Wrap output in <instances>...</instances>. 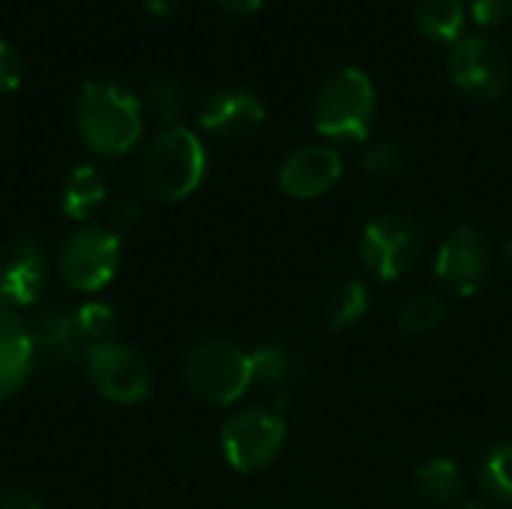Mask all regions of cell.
<instances>
[{
	"instance_id": "obj_28",
	"label": "cell",
	"mask_w": 512,
	"mask_h": 509,
	"mask_svg": "<svg viewBox=\"0 0 512 509\" xmlns=\"http://www.w3.org/2000/svg\"><path fill=\"white\" fill-rule=\"evenodd\" d=\"M21 75H24V66H21L18 51L0 39V93H12L21 84Z\"/></svg>"
},
{
	"instance_id": "obj_16",
	"label": "cell",
	"mask_w": 512,
	"mask_h": 509,
	"mask_svg": "<svg viewBox=\"0 0 512 509\" xmlns=\"http://www.w3.org/2000/svg\"><path fill=\"white\" fill-rule=\"evenodd\" d=\"M105 198H108V186H105V177L99 174V168L75 165L63 180L60 210H63V216L84 222L105 204Z\"/></svg>"
},
{
	"instance_id": "obj_20",
	"label": "cell",
	"mask_w": 512,
	"mask_h": 509,
	"mask_svg": "<svg viewBox=\"0 0 512 509\" xmlns=\"http://www.w3.org/2000/svg\"><path fill=\"white\" fill-rule=\"evenodd\" d=\"M369 312V291L363 282L348 279L336 285L324 300V321L330 330H345Z\"/></svg>"
},
{
	"instance_id": "obj_31",
	"label": "cell",
	"mask_w": 512,
	"mask_h": 509,
	"mask_svg": "<svg viewBox=\"0 0 512 509\" xmlns=\"http://www.w3.org/2000/svg\"><path fill=\"white\" fill-rule=\"evenodd\" d=\"M144 3V9L150 12V15H156V18H168L174 9H177V3L180 0H141Z\"/></svg>"
},
{
	"instance_id": "obj_25",
	"label": "cell",
	"mask_w": 512,
	"mask_h": 509,
	"mask_svg": "<svg viewBox=\"0 0 512 509\" xmlns=\"http://www.w3.org/2000/svg\"><path fill=\"white\" fill-rule=\"evenodd\" d=\"M405 165H408L405 150L399 144H390V141H378L363 153V171L369 177L390 180V177H399L405 171Z\"/></svg>"
},
{
	"instance_id": "obj_30",
	"label": "cell",
	"mask_w": 512,
	"mask_h": 509,
	"mask_svg": "<svg viewBox=\"0 0 512 509\" xmlns=\"http://www.w3.org/2000/svg\"><path fill=\"white\" fill-rule=\"evenodd\" d=\"M213 3L228 12H237V15H252L264 6V0H213Z\"/></svg>"
},
{
	"instance_id": "obj_19",
	"label": "cell",
	"mask_w": 512,
	"mask_h": 509,
	"mask_svg": "<svg viewBox=\"0 0 512 509\" xmlns=\"http://www.w3.org/2000/svg\"><path fill=\"white\" fill-rule=\"evenodd\" d=\"M414 486L432 504H453L462 495V471L453 459L438 456V459H429L417 468Z\"/></svg>"
},
{
	"instance_id": "obj_1",
	"label": "cell",
	"mask_w": 512,
	"mask_h": 509,
	"mask_svg": "<svg viewBox=\"0 0 512 509\" xmlns=\"http://www.w3.org/2000/svg\"><path fill=\"white\" fill-rule=\"evenodd\" d=\"M75 129L96 156H126L144 132L141 99L117 81H87L75 102Z\"/></svg>"
},
{
	"instance_id": "obj_9",
	"label": "cell",
	"mask_w": 512,
	"mask_h": 509,
	"mask_svg": "<svg viewBox=\"0 0 512 509\" xmlns=\"http://www.w3.org/2000/svg\"><path fill=\"white\" fill-rule=\"evenodd\" d=\"M510 57L507 51L489 39V36H462L453 42L450 51V75L453 84L477 99V102H495L510 87Z\"/></svg>"
},
{
	"instance_id": "obj_13",
	"label": "cell",
	"mask_w": 512,
	"mask_h": 509,
	"mask_svg": "<svg viewBox=\"0 0 512 509\" xmlns=\"http://www.w3.org/2000/svg\"><path fill=\"white\" fill-rule=\"evenodd\" d=\"M264 105L255 93L240 87H222L201 105V129L219 141H243L264 126Z\"/></svg>"
},
{
	"instance_id": "obj_24",
	"label": "cell",
	"mask_w": 512,
	"mask_h": 509,
	"mask_svg": "<svg viewBox=\"0 0 512 509\" xmlns=\"http://www.w3.org/2000/svg\"><path fill=\"white\" fill-rule=\"evenodd\" d=\"M75 321H78V330H81L87 348H90V345H99V342H108L111 333H114V327H117L114 309H111L108 303H102V300L81 303V306L75 309Z\"/></svg>"
},
{
	"instance_id": "obj_3",
	"label": "cell",
	"mask_w": 512,
	"mask_h": 509,
	"mask_svg": "<svg viewBox=\"0 0 512 509\" xmlns=\"http://www.w3.org/2000/svg\"><path fill=\"white\" fill-rule=\"evenodd\" d=\"M315 129L330 141H366L375 120V84L357 69L345 66L327 75L312 102Z\"/></svg>"
},
{
	"instance_id": "obj_4",
	"label": "cell",
	"mask_w": 512,
	"mask_h": 509,
	"mask_svg": "<svg viewBox=\"0 0 512 509\" xmlns=\"http://www.w3.org/2000/svg\"><path fill=\"white\" fill-rule=\"evenodd\" d=\"M189 390L216 408H228L246 396L252 387V369H249V351L237 348L225 339H207L198 342L183 366Z\"/></svg>"
},
{
	"instance_id": "obj_6",
	"label": "cell",
	"mask_w": 512,
	"mask_h": 509,
	"mask_svg": "<svg viewBox=\"0 0 512 509\" xmlns=\"http://www.w3.org/2000/svg\"><path fill=\"white\" fill-rule=\"evenodd\" d=\"M81 366L93 390L114 405H138L153 390L150 363L117 339L90 345L81 357Z\"/></svg>"
},
{
	"instance_id": "obj_8",
	"label": "cell",
	"mask_w": 512,
	"mask_h": 509,
	"mask_svg": "<svg viewBox=\"0 0 512 509\" xmlns=\"http://www.w3.org/2000/svg\"><path fill=\"white\" fill-rule=\"evenodd\" d=\"M63 282L78 294L102 291L120 267V237L108 225H81L72 231L57 258Z\"/></svg>"
},
{
	"instance_id": "obj_22",
	"label": "cell",
	"mask_w": 512,
	"mask_h": 509,
	"mask_svg": "<svg viewBox=\"0 0 512 509\" xmlns=\"http://www.w3.org/2000/svg\"><path fill=\"white\" fill-rule=\"evenodd\" d=\"M183 105H186V96H183V87L180 81L168 78V75H159L147 84L144 90V102L141 108L150 111V117L156 123H162V129L168 126H177L180 114H183Z\"/></svg>"
},
{
	"instance_id": "obj_23",
	"label": "cell",
	"mask_w": 512,
	"mask_h": 509,
	"mask_svg": "<svg viewBox=\"0 0 512 509\" xmlns=\"http://www.w3.org/2000/svg\"><path fill=\"white\" fill-rule=\"evenodd\" d=\"M480 480L495 501L512 504V441H504L486 453L480 465Z\"/></svg>"
},
{
	"instance_id": "obj_12",
	"label": "cell",
	"mask_w": 512,
	"mask_h": 509,
	"mask_svg": "<svg viewBox=\"0 0 512 509\" xmlns=\"http://www.w3.org/2000/svg\"><path fill=\"white\" fill-rule=\"evenodd\" d=\"M24 327L36 360H45L54 369L78 363L87 351V342L75 321V309L69 312L57 303L33 306L30 315L24 318Z\"/></svg>"
},
{
	"instance_id": "obj_17",
	"label": "cell",
	"mask_w": 512,
	"mask_h": 509,
	"mask_svg": "<svg viewBox=\"0 0 512 509\" xmlns=\"http://www.w3.org/2000/svg\"><path fill=\"white\" fill-rule=\"evenodd\" d=\"M249 369H252V384L267 390H282L303 375V360L294 348L267 342L249 351Z\"/></svg>"
},
{
	"instance_id": "obj_32",
	"label": "cell",
	"mask_w": 512,
	"mask_h": 509,
	"mask_svg": "<svg viewBox=\"0 0 512 509\" xmlns=\"http://www.w3.org/2000/svg\"><path fill=\"white\" fill-rule=\"evenodd\" d=\"M504 255H507V261H510V264H512V240H510V243H507V246H504Z\"/></svg>"
},
{
	"instance_id": "obj_26",
	"label": "cell",
	"mask_w": 512,
	"mask_h": 509,
	"mask_svg": "<svg viewBox=\"0 0 512 509\" xmlns=\"http://www.w3.org/2000/svg\"><path fill=\"white\" fill-rule=\"evenodd\" d=\"M144 201L135 198V195H120L114 204H111V222L114 228H138L144 222Z\"/></svg>"
},
{
	"instance_id": "obj_29",
	"label": "cell",
	"mask_w": 512,
	"mask_h": 509,
	"mask_svg": "<svg viewBox=\"0 0 512 509\" xmlns=\"http://www.w3.org/2000/svg\"><path fill=\"white\" fill-rule=\"evenodd\" d=\"M0 509H45V507H42V501H39L33 492H27V489H21V486H3V489H0Z\"/></svg>"
},
{
	"instance_id": "obj_7",
	"label": "cell",
	"mask_w": 512,
	"mask_h": 509,
	"mask_svg": "<svg viewBox=\"0 0 512 509\" xmlns=\"http://www.w3.org/2000/svg\"><path fill=\"white\" fill-rule=\"evenodd\" d=\"M285 420L273 408H246L222 426V456L240 474L270 468L285 447Z\"/></svg>"
},
{
	"instance_id": "obj_21",
	"label": "cell",
	"mask_w": 512,
	"mask_h": 509,
	"mask_svg": "<svg viewBox=\"0 0 512 509\" xmlns=\"http://www.w3.org/2000/svg\"><path fill=\"white\" fill-rule=\"evenodd\" d=\"M447 318V303L435 291H414L399 306V327L411 336H426L438 330Z\"/></svg>"
},
{
	"instance_id": "obj_27",
	"label": "cell",
	"mask_w": 512,
	"mask_h": 509,
	"mask_svg": "<svg viewBox=\"0 0 512 509\" xmlns=\"http://www.w3.org/2000/svg\"><path fill=\"white\" fill-rule=\"evenodd\" d=\"M471 12L483 27H501L512 18V0H471Z\"/></svg>"
},
{
	"instance_id": "obj_15",
	"label": "cell",
	"mask_w": 512,
	"mask_h": 509,
	"mask_svg": "<svg viewBox=\"0 0 512 509\" xmlns=\"http://www.w3.org/2000/svg\"><path fill=\"white\" fill-rule=\"evenodd\" d=\"M33 366L36 354L24 321L15 312L0 309V402L15 396L27 384Z\"/></svg>"
},
{
	"instance_id": "obj_2",
	"label": "cell",
	"mask_w": 512,
	"mask_h": 509,
	"mask_svg": "<svg viewBox=\"0 0 512 509\" xmlns=\"http://www.w3.org/2000/svg\"><path fill=\"white\" fill-rule=\"evenodd\" d=\"M207 174V150L186 126H168L147 141L138 159L141 192L153 201L189 198Z\"/></svg>"
},
{
	"instance_id": "obj_10",
	"label": "cell",
	"mask_w": 512,
	"mask_h": 509,
	"mask_svg": "<svg viewBox=\"0 0 512 509\" xmlns=\"http://www.w3.org/2000/svg\"><path fill=\"white\" fill-rule=\"evenodd\" d=\"M492 273V246L474 225H459L435 258V276L459 297H474Z\"/></svg>"
},
{
	"instance_id": "obj_33",
	"label": "cell",
	"mask_w": 512,
	"mask_h": 509,
	"mask_svg": "<svg viewBox=\"0 0 512 509\" xmlns=\"http://www.w3.org/2000/svg\"><path fill=\"white\" fill-rule=\"evenodd\" d=\"M459 509H483V507H474V504H468V507H459Z\"/></svg>"
},
{
	"instance_id": "obj_18",
	"label": "cell",
	"mask_w": 512,
	"mask_h": 509,
	"mask_svg": "<svg viewBox=\"0 0 512 509\" xmlns=\"http://www.w3.org/2000/svg\"><path fill=\"white\" fill-rule=\"evenodd\" d=\"M414 27L426 39L459 42L465 27V0H414Z\"/></svg>"
},
{
	"instance_id": "obj_11",
	"label": "cell",
	"mask_w": 512,
	"mask_h": 509,
	"mask_svg": "<svg viewBox=\"0 0 512 509\" xmlns=\"http://www.w3.org/2000/svg\"><path fill=\"white\" fill-rule=\"evenodd\" d=\"M48 282V255L30 240L18 237L0 246V309H33Z\"/></svg>"
},
{
	"instance_id": "obj_14",
	"label": "cell",
	"mask_w": 512,
	"mask_h": 509,
	"mask_svg": "<svg viewBox=\"0 0 512 509\" xmlns=\"http://www.w3.org/2000/svg\"><path fill=\"white\" fill-rule=\"evenodd\" d=\"M342 177V156L336 147L327 144H309L294 153L279 168V186L291 198H321L330 192Z\"/></svg>"
},
{
	"instance_id": "obj_5",
	"label": "cell",
	"mask_w": 512,
	"mask_h": 509,
	"mask_svg": "<svg viewBox=\"0 0 512 509\" xmlns=\"http://www.w3.org/2000/svg\"><path fill=\"white\" fill-rule=\"evenodd\" d=\"M426 246V228L417 216L393 210L363 228L360 264L381 282L402 279Z\"/></svg>"
}]
</instances>
